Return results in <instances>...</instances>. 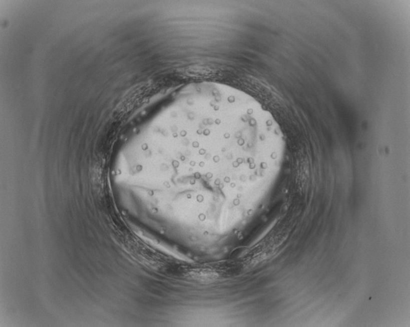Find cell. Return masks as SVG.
Masks as SVG:
<instances>
[{
	"label": "cell",
	"instance_id": "cell-1",
	"mask_svg": "<svg viewBox=\"0 0 410 327\" xmlns=\"http://www.w3.org/2000/svg\"><path fill=\"white\" fill-rule=\"evenodd\" d=\"M189 275L193 279L203 283L213 282L219 276L218 274L216 271L208 269L193 270V271L189 272Z\"/></svg>",
	"mask_w": 410,
	"mask_h": 327
}]
</instances>
